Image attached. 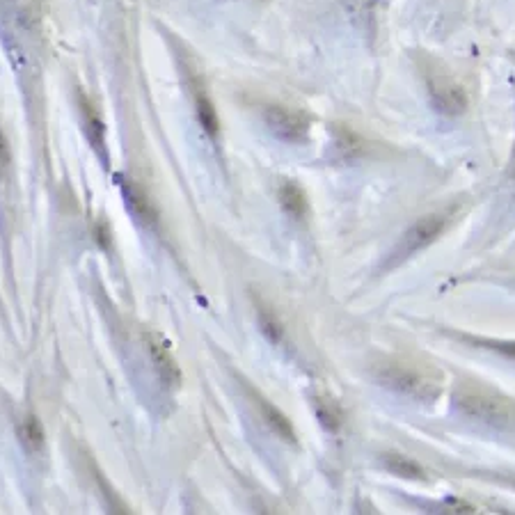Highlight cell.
Listing matches in <instances>:
<instances>
[{
	"label": "cell",
	"instance_id": "cell-15",
	"mask_svg": "<svg viewBox=\"0 0 515 515\" xmlns=\"http://www.w3.org/2000/svg\"><path fill=\"white\" fill-rule=\"evenodd\" d=\"M0 163L3 165L10 163V152H7V142H5L3 133H0Z\"/></svg>",
	"mask_w": 515,
	"mask_h": 515
},
{
	"label": "cell",
	"instance_id": "cell-7",
	"mask_svg": "<svg viewBox=\"0 0 515 515\" xmlns=\"http://www.w3.org/2000/svg\"><path fill=\"white\" fill-rule=\"evenodd\" d=\"M195 108H197V120H200L206 136L216 140L220 133L218 113H216V108H213L209 94L204 92V85H200V83H195Z\"/></svg>",
	"mask_w": 515,
	"mask_h": 515
},
{
	"label": "cell",
	"instance_id": "cell-10",
	"mask_svg": "<svg viewBox=\"0 0 515 515\" xmlns=\"http://www.w3.org/2000/svg\"><path fill=\"white\" fill-rule=\"evenodd\" d=\"M259 408H261V412H264V419L268 422V426H271V429L280 435V438H284L287 442H296V431H293L291 422L282 415L280 410L271 406V403L264 399H259Z\"/></svg>",
	"mask_w": 515,
	"mask_h": 515
},
{
	"label": "cell",
	"instance_id": "cell-2",
	"mask_svg": "<svg viewBox=\"0 0 515 515\" xmlns=\"http://www.w3.org/2000/svg\"><path fill=\"white\" fill-rule=\"evenodd\" d=\"M426 87H429V97L433 108L442 115L456 117L467 110V94L454 78L440 69L426 71Z\"/></svg>",
	"mask_w": 515,
	"mask_h": 515
},
{
	"label": "cell",
	"instance_id": "cell-11",
	"mask_svg": "<svg viewBox=\"0 0 515 515\" xmlns=\"http://www.w3.org/2000/svg\"><path fill=\"white\" fill-rule=\"evenodd\" d=\"M19 435H21L23 445H26L30 451H39L44 447V429H42V424H39V419L33 415L21 419Z\"/></svg>",
	"mask_w": 515,
	"mask_h": 515
},
{
	"label": "cell",
	"instance_id": "cell-4",
	"mask_svg": "<svg viewBox=\"0 0 515 515\" xmlns=\"http://www.w3.org/2000/svg\"><path fill=\"white\" fill-rule=\"evenodd\" d=\"M264 122L271 129L273 136L284 142H305L309 136V120L307 115L298 113V110L284 108V106H268L264 110Z\"/></svg>",
	"mask_w": 515,
	"mask_h": 515
},
{
	"label": "cell",
	"instance_id": "cell-12",
	"mask_svg": "<svg viewBox=\"0 0 515 515\" xmlns=\"http://www.w3.org/2000/svg\"><path fill=\"white\" fill-rule=\"evenodd\" d=\"M316 415H319V419L328 429H337L339 422H342V412L335 406V401L328 399H316Z\"/></svg>",
	"mask_w": 515,
	"mask_h": 515
},
{
	"label": "cell",
	"instance_id": "cell-9",
	"mask_svg": "<svg viewBox=\"0 0 515 515\" xmlns=\"http://www.w3.org/2000/svg\"><path fill=\"white\" fill-rule=\"evenodd\" d=\"M383 465L387 472L396 474V477L403 479H424V470L419 467L412 458L401 456V454H385L383 456Z\"/></svg>",
	"mask_w": 515,
	"mask_h": 515
},
{
	"label": "cell",
	"instance_id": "cell-6",
	"mask_svg": "<svg viewBox=\"0 0 515 515\" xmlns=\"http://www.w3.org/2000/svg\"><path fill=\"white\" fill-rule=\"evenodd\" d=\"M147 346H149V355H152V362L158 371V376H161V380H163V385L177 390V387L181 385V371H179V364L172 358L168 344H165L161 337L152 332V335L147 337Z\"/></svg>",
	"mask_w": 515,
	"mask_h": 515
},
{
	"label": "cell",
	"instance_id": "cell-3",
	"mask_svg": "<svg viewBox=\"0 0 515 515\" xmlns=\"http://www.w3.org/2000/svg\"><path fill=\"white\" fill-rule=\"evenodd\" d=\"M445 225H447L445 213H431V216H424L422 220H417V223L410 227V232L403 236L399 248H396L392 266L399 264L401 259L415 255V252L426 248V245H431L442 234Z\"/></svg>",
	"mask_w": 515,
	"mask_h": 515
},
{
	"label": "cell",
	"instance_id": "cell-8",
	"mask_svg": "<svg viewBox=\"0 0 515 515\" xmlns=\"http://www.w3.org/2000/svg\"><path fill=\"white\" fill-rule=\"evenodd\" d=\"M280 204H282V209L287 211L291 218H296V220H303L307 213H309L307 195L303 193V188H300L298 184H293V181H287V184H282V188H280Z\"/></svg>",
	"mask_w": 515,
	"mask_h": 515
},
{
	"label": "cell",
	"instance_id": "cell-1",
	"mask_svg": "<svg viewBox=\"0 0 515 515\" xmlns=\"http://www.w3.org/2000/svg\"><path fill=\"white\" fill-rule=\"evenodd\" d=\"M378 378L383 380V385L392 387V390L417 396V399H433L440 392V387L433 378L426 376L417 367H410V364H387Z\"/></svg>",
	"mask_w": 515,
	"mask_h": 515
},
{
	"label": "cell",
	"instance_id": "cell-14",
	"mask_svg": "<svg viewBox=\"0 0 515 515\" xmlns=\"http://www.w3.org/2000/svg\"><path fill=\"white\" fill-rule=\"evenodd\" d=\"M488 346L493 348V351H499V353L509 355V358H515V344H511V342H488Z\"/></svg>",
	"mask_w": 515,
	"mask_h": 515
},
{
	"label": "cell",
	"instance_id": "cell-13",
	"mask_svg": "<svg viewBox=\"0 0 515 515\" xmlns=\"http://www.w3.org/2000/svg\"><path fill=\"white\" fill-rule=\"evenodd\" d=\"M261 330H264V335L271 339L273 344H277L282 339V328H280V323H277L273 314L261 312Z\"/></svg>",
	"mask_w": 515,
	"mask_h": 515
},
{
	"label": "cell",
	"instance_id": "cell-5",
	"mask_svg": "<svg viewBox=\"0 0 515 515\" xmlns=\"http://www.w3.org/2000/svg\"><path fill=\"white\" fill-rule=\"evenodd\" d=\"M458 406L474 419H481L486 424H506L509 422L511 412L504 401L495 399V396L483 392H463L458 396Z\"/></svg>",
	"mask_w": 515,
	"mask_h": 515
}]
</instances>
